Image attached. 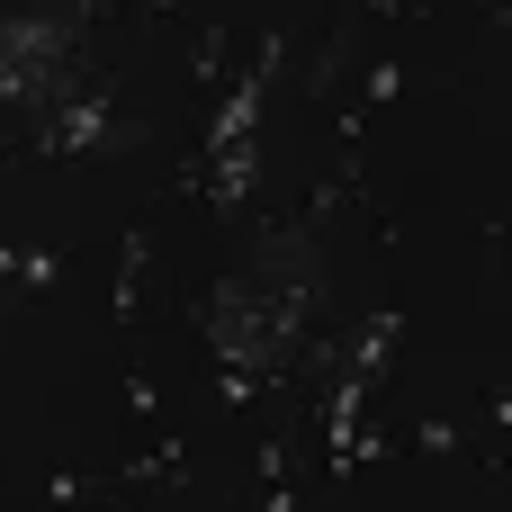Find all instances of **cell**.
<instances>
[{
	"mask_svg": "<svg viewBox=\"0 0 512 512\" xmlns=\"http://www.w3.org/2000/svg\"><path fill=\"white\" fill-rule=\"evenodd\" d=\"M297 315H306V252H297V243H270V252L225 288L216 333H225V351H234L243 369H261V360H279V342L297 333Z\"/></svg>",
	"mask_w": 512,
	"mask_h": 512,
	"instance_id": "6da1fadb",
	"label": "cell"
},
{
	"mask_svg": "<svg viewBox=\"0 0 512 512\" xmlns=\"http://www.w3.org/2000/svg\"><path fill=\"white\" fill-rule=\"evenodd\" d=\"M54 54H63V36H54L45 18H0V90H9V99L45 90V81H54Z\"/></svg>",
	"mask_w": 512,
	"mask_h": 512,
	"instance_id": "7a4b0ae2",
	"label": "cell"
},
{
	"mask_svg": "<svg viewBox=\"0 0 512 512\" xmlns=\"http://www.w3.org/2000/svg\"><path fill=\"white\" fill-rule=\"evenodd\" d=\"M252 117H261V81H243L234 108L216 117V171H225V189H243V171H252Z\"/></svg>",
	"mask_w": 512,
	"mask_h": 512,
	"instance_id": "3957f363",
	"label": "cell"
}]
</instances>
